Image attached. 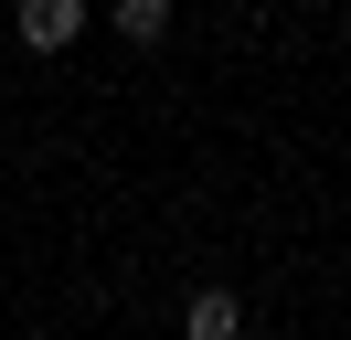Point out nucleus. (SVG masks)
Returning <instances> with one entry per match:
<instances>
[{"label": "nucleus", "mask_w": 351, "mask_h": 340, "mask_svg": "<svg viewBox=\"0 0 351 340\" xmlns=\"http://www.w3.org/2000/svg\"><path fill=\"white\" fill-rule=\"evenodd\" d=\"M11 32H22L32 53H64V42L86 32V0H22V11H11Z\"/></svg>", "instance_id": "f257e3e1"}, {"label": "nucleus", "mask_w": 351, "mask_h": 340, "mask_svg": "<svg viewBox=\"0 0 351 340\" xmlns=\"http://www.w3.org/2000/svg\"><path fill=\"white\" fill-rule=\"evenodd\" d=\"M181 340H245V308L223 287H192V308H181Z\"/></svg>", "instance_id": "f03ea898"}, {"label": "nucleus", "mask_w": 351, "mask_h": 340, "mask_svg": "<svg viewBox=\"0 0 351 340\" xmlns=\"http://www.w3.org/2000/svg\"><path fill=\"white\" fill-rule=\"evenodd\" d=\"M117 32H128V42H160V32H171V0H117Z\"/></svg>", "instance_id": "7ed1b4c3"}]
</instances>
